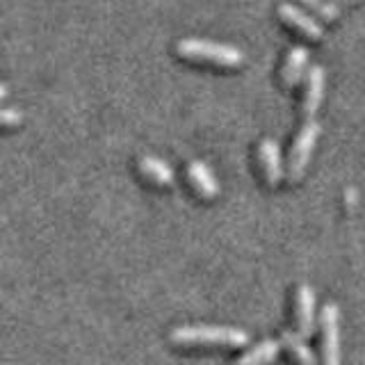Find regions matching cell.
I'll use <instances>...</instances> for the list:
<instances>
[{"label": "cell", "mask_w": 365, "mask_h": 365, "mask_svg": "<svg viewBox=\"0 0 365 365\" xmlns=\"http://www.w3.org/2000/svg\"><path fill=\"white\" fill-rule=\"evenodd\" d=\"M169 342L176 347H245L249 334L233 327H174L169 331Z\"/></svg>", "instance_id": "obj_1"}, {"label": "cell", "mask_w": 365, "mask_h": 365, "mask_svg": "<svg viewBox=\"0 0 365 365\" xmlns=\"http://www.w3.org/2000/svg\"><path fill=\"white\" fill-rule=\"evenodd\" d=\"M176 53L182 60L190 62H205V64H217V66H240L245 64V53L231 43H220V41H208V39H197V37H185L176 43Z\"/></svg>", "instance_id": "obj_2"}, {"label": "cell", "mask_w": 365, "mask_h": 365, "mask_svg": "<svg viewBox=\"0 0 365 365\" xmlns=\"http://www.w3.org/2000/svg\"><path fill=\"white\" fill-rule=\"evenodd\" d=\"M319 130H322L319 123L315 119H308V121H304L299 133H297L292 148H290V155H288V169H285V174H288L290 180H299L304 176L308 163H311V155L315 151Z\"/></svg>", "instance_id": "obj_3"}, {"label": "cell", "mask_w": 365, "mask_h": 365, "mask_svg": "<svg viewBox=\"0 0 365 365\" xmlns=\"http://www.w3.org/2000/svg\"><path fill=\"white\" fill-rule=\"evenodd\" d=\"M322 329V365H340V308L327 302L319 313Z\"/></svg>", "instance_id": "obj_4"}, {"label": "cell", "mask_w": 365, "mask_h": 365, "mask_svg": "<svg viewBox=\"0 0 365 365\" xmlns=\"http://www.w3.org/2000/svg\"><path fill=\"white\" fill-rule=\"evenodd\" d=\"M315 290L308 283H302L294 292V322H297V334L304 336L306 340L315 334L317 315H315Z\"/></svg>", "instance_id": "obj_5"}, {"label": "cell", "mask_w": 365, "mask_h": 365, "mask_svg": "<svg viewBox=\"0 0 365 365\" xmlns=\"http://www.w3.org/2000/svg\"><path fill=\"white\" fill-rule=\"evenodd\" d=\"M324 85H327V76H324V66L311 64L304 73V101H302V114L304 119H315V112L319 110L324 101Z\"/></svg>", "instance_id": "obj_6"}, {"label": "cell", "mask_w": 365, "mask_h": 365, "mask_svg": "<svg viewBox=\"0 0 365 365\" xmlns=\"http://www.w3.org/2000/svg\"><path fill=\"white\" fill-rule=\"evenodd\" d=\"M279 19L285 23V26H290L294 30H299L304 37L313 39V41H319L324 37V26L322 21L315 19L311 11H304L302 7H297L292 3H283L279 5Z\"/></svg>", "instance_id": "obj_7"}, {"label": "cell", "mask_w": 365, "mask_h": 365, "mask_svg": "<svg viewBox=\"0 0 365 365\" xmlns=\"http://www.w3.org/2000/svg\"><path fill=\"white\" fill-rule=\"evenodd\" d=\"M258 163L262 169V176H265L267 185L277 187L281 178H283V160H281V148L279 142L272 140V137H265L258 144Z\"/></svg>", "instance_id": "obj_8"}, {"label": "cell", "mask_w": 365, "mask_h": 365, "mask_svg": "<svg viewBox=\"0 0 365 365\" xmlns=\"http://www.w3.org/2000/svg\"><path fill=\"white\" fill-rule=\"evenodd\" d=\"M185 176H187L190 187L197 192L201 199L210 201L220 194V182H217L212 169L205 163H201V160H192V163H187Z\"/></svg>", "instance_id": "obj_9"}, {"label": "cell", "mask_w": 365, "mask_h": 365, "mask_svg": "<svg viewBox=\"0 0 365 365\" xmlns=\"http://www.w3.org/2000/svg\"><path fill=\"white\" fill-rule=\"evenodd\" d=\"M137 171H140V174L155 187H171L176 180L174 169H171L169 163H165V160L158 158V155L137 158Z\"/></svg>", "instance_id": "obj_10"}, {"label": "cell", "mask_w": 365, "mask_h": 365, "mask_svg": "<svg viewBox=\"0 0 365 365\" xmlns=\"http://www.w3.org/2000/svg\"><path fill=\"white\" fill-rule=\"evenodd\" d=\"M308 68V48L302 43L290 46L288 55H285V62L281 68V80L285 87H297L304 80V73Z\"/></svg>", "instance_id": "obj_11"}, {"label": "cell", "mask_w": 365, "mask_h": 365, "mask_svg": "<svg viewBox=\"0 0 365 365\" xmlns=\"http://www.w3.org/2000/svg\"><path fill=\"white\" fill-rule=\"evenodd\" d=\"M281 354V342L274 338H265L256 342L249 351H245L233 365H269L279 359Z\"/></svg>", "instance_id": "obj_12"}, {"label": "cell", "mask_w": 365, "mask_h": 365, "mask_svg": "<svg viewBox=\"0 0 365 365\" xmlns=\"http://www.w3.org/2000/svg\"><path fill=\"white\" fill-rule=\"evenodd\" d=\"M281 345L288 347V351L294 356L297 365H317V359H315L311 345H308L306 338L297 334V331L285 329L283 336H281Z\"/></svg>", "instance_id": "obj_13"}, {"label": "cell", "mask_w": 365, "mask_h": 365, "mask_svg": "<svg viewBox=\"0 0 365 365\" xmlns=\"http://www.w3.org/2000/svg\"><path fill=\"white\" fill-rule=\"evenodd\" d=\"M302 3L311 9V14H317L324 21H336L340 16V5H336L334 0H302Z\"/></svg>", "instance_id": "obj_14"}, {"label": "cell", "mask_w": 365, "mask_h": 365, "mask_svg": "<svg viewBox=\"0 0 365 365\" xmlns=\"http://www.w3.org/2000/svg\"><path fill=\"white\" fill-rule=\"evenodd\" d=\"M23 121V112L19 108H0V128H14Z\"/></svg>", "instance_id": "obj_15"}, {"label": "cell", "mask_w": 365, "mask_h": 365, "mask_svg": "<svg viewBox=\"0 0 365 365\" xmlns=\"http://www.w3.org/2000/svg\"><path fill=\"white\" fill-rule=\"evenodd\" d=\"M3 98H7V85L0 83V101H3Z\"/></svg>", "instance_id": "obj_16"}, {"label": "cell", "mask_w": 365, "mask_h": 365, "mask_svg": "<svg viewBox=\"0 0 365 365\" xmlns=\"http://www.w3.org/2000/svg\"><path fill=\"white\" fill-rule=\"evenodd\" d=\"M349 3H354V0H349Z\"/></svg>", "instance_id": "obj_17"}]
</instances>
